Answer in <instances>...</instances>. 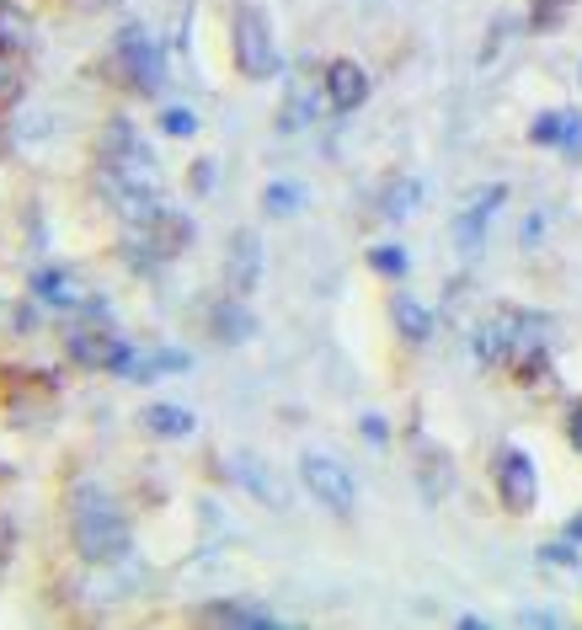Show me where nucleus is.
I'll list each match as a JSON object with an SVG mask.
<instances>
[{"instance_id": "f257e3e1", "label": "nucleus", "mask_w": 582, "mask_h": 630, "mask_svg": "<svg viewBox=\"0 0 582 630\" xmlns=\"http://www.w3.org/2000/svg\"><path fill=\"white\" fill-rule=\"evenodd\" d=\"M69 540L91 567H113L129 556V513L102 481H69L65 492Z\"/></svg>"}, {"instance_id": "f03ea898", "label": "nucleus", "mask_w": 582, "mask_h": 630, "mask_svg": "<svg viewBox=\"0 0 582 630\" xmlns=\"http://www.w3.org/2000/svg\"><path fill=\"white\" fill-rule=\"evenodd\" d=\"M230 60L246 80H267L278 75V49H273V22L262 16L252 0H241L230 11Z\"/></svg>"}, {"instance_id": "7ed1b4c3", "label": "nucleus", "mask_w": 582, "mask_h": 630, "mask_svg": "<svg viewBox=\"0 0 582 630\" xmlns=\"http://www.w3.org/2000/svg\"><path fill=\"white\" fill-rule=\"evenodd\" d=\"M113 70L129 80V91H144V97H155L161 86H166V60H161V43L129 22L118 38H113Z\"/></svg>"}, {"instance_id": "20e7f679", "label": "nucleus", "mask_w": 582, "mask_h": 630, "mask_svg": "<svg viewBox=\"0 0 582 630\" xmlns=\"http://www.w3.org/2000/svg\"><path fill=\"white\" fill-rule=\"evenodd\" d=\"M300 481L321 497L337 518H347L353 503H358V487H353V470L342 465V459H331V454H305L300 459Z\"/></svg>"}, {"instance_id": "39448f33", "label": "nucleus", "mask_w": 582, "mask_h": 630, "mask_svg": "<svg viewBox=\"0 0 582 630\" xmlns=\"http://www.w3.org/2000/svg\"><path fill=\"white\" fill-rule=\"evenodd\" d=\"M492 481H497V497H503L508 513H529V507L540 503V476H534V459L523 449H503L497 454Z\"/></svg>"}, {"instance_id": "423d86ee", "label": "nucleus", "mask_w": 582, "mask_h": 630, "mask_svg": "<svg viewBox=\"0 0 582 630\" xmlns=\"http://www.w3.org/2000/svg\"><path fill=\"white\" fill-rule=\"evenodd\" d=\"M523 331H529V315H518V311H503V315H492V320H481L476 326V358L481 364H508Z\"/></svg>"}, {"instance_id": "0eeeda50", "label": "nucleus", "mask_w": 582, "mask_h": 630, "mask_svg": "<svg viewBox=\"0 0 582 630\" xmlns=\"http://www.w3.org/2000/svg\"><path fill=\"white\" fill-rule=\"evenodd\" d=\"M321 86H326L331 113H353V108H364V102H369V75H364V64H353V60H331V64H326Z\"/></svg>"}, {"instance_id": "6e6552de", "label": "nucleus", "mask_w": 582, "mask_h": 630, "mask_svg": "<svg viewBox=\"0 0 582 630\" xmlns=\"http://www.w3.org/2000/svg\"><path fill=\"white\" fill-rule=\"evenodd\" d=\"M262 278V241L257 230H236L230 236V256H225V284H230V294H252Z\"/></svg>"}, {"instance_id": "1a4fd4ad", "label": "nucleus", "mask_w": 582, "mask_h": 630, "mask_svg": "<svg viewBox=\"0 0 582 630\" xmlns=\"http://www.w3.org/2000/svg\"><path fill=\"white\" fill-rule=\"evenodd\" d=\"M508 198V188H486L459 219H454V247H459V256H481V236H486V219H492V209Z\"/></svg>"}, {"instance_id": "9d476101", "label": "nucleus", "mask_w": 582, "mask_h": 630, "mask_svg": "<svg viewBox=\"0 0 582 630\" xmlns=\"http://www.w3.org/2000/svg\"><path fill=\"white\" fill-rule=\"evenodd\" d=\"M326 102V86H305V80H294L289 86V97H283V108H278V134H300V128H311L321 118Z\"/></svg>"}, {"instance_id": "9b49d317", "label": "nucleus", "mask_w": 582, "mask_h": 630, "mask_svg": "<svg viewBox=\"0 0 582 630\" xmlns=\"http://www.w3.org/2000/svg\"><path fill=\"white\" fill-rule=\"evenodd\" d=\"M33 300H38L43 311L69 315V311H80L91 294H75V278H69L65 267H43V273L33 278Z\"/></svg>"}, {"instance_id": "f8f14e48", "label": "nucleus", "mask_w": 582, "mask_h": 630, "mask_svg": "<svg viewBox=\"0 0 582 630\" xmlns=\"http://www.w3.org/2000/svg\"><path fill=\"white\" fill-rule=\"evenodd\" d=\"M208 326H214L219 342H252L257 337V315L241 305V294L236 300H219V311L208 315Z\"/></svg>"}, {"instance_id": "ddd939ff", "label": "nucleus", "mask_w": 582, "mask_h": 630, "mask_svg": "<svg viewBox=\"0 0 582 630\" xmlns=\"http://www.w3.org/2000/svg\"><path fill=\"white\" fill-rule=\"evenodd\" d=\"M390 315H395V331H401L412 348L433 337V311H428L422 300H412V294H395V300H390Z\"/></svg>"}, {"instance_id": "4468645a", "label": "nucleus", "mask_w": 582, "mask_h": 630, "mask_svg": "<svg viewBox=\"0 0 582 630\" xmlns=\"http://www.w3.org/2000/svg\"><path fill=\"white\" fill-rule=\"evenodd\" d=\"M144 428H150L155 439H188V433H193V412H188V406L155 401V406H144Z\"/></svg>"}, {"instance_id": "2eb2a0df", "label": "nucleus", "mask_w": 582, "mask_h": 630, "mask_svg": "<svg viewBox=\"0 0 582 630\" xmlns=\"http://www.w3.org/2000/svg\"><path fill=\"white\" fill-rule=\"evenodd\" d=\"M203 620L208 626H278V615L262 609V604H208Z\"/></svg>"}, {"instance_id": "dca6fc26", "label": "nucleus", "mask_w": 582, "mask_h": 630, "mask_svg": "<svg viewBox=\"0 0 582 630\" xmlns=\"http://www.w3.org/2000/svg\"><path fill=\"white\" fill-rule=\"evenodd\" d=\"M305 203V188H294V182H273V188L262 192V209L267 214H294Z\"/></svg>"}, {"instance_id": "f3484780", "label": "nucleus", "mask_w": 582, "mask_h": 630, "mask_svg": "<svg viewBox=\"0 0 582 630\" xmlns=\"http://www.w3.org/2000/svg\"><path fill=\"white\" fill-rule=\"evenodd\" d=\"M412 203H417V182H395V188L380 198V214H385V219H406Z\"/></svg>"}, {"instance_id": "a211bd4d", "label": "nucleus", "mask_w": 582, "mask_h": 630, "mask_svg": "<svg viewBox=\"0 0 582 630\" xmlns=\"http://www.w3.org/2000/svg\"><path fill=\"white\" fill-rule=\"evenodd\" d=\"M369 267L385 273V278H401V273H406V252H401V247H375V252H369Z\"/></svg>"}, {"instance_id": "6ab92c4d", "label": "nucleus", "mask_w": 582, "mask_h": 630, "mask_svg": "<svg viewBox=\"0 0 582 630\" xmlns=\"http://www.w3.org/2000/svg\"><path fill=\"white\" fill-rule=\"evenodd\" d=\"M540 562H545V567H578V540H556V545H545V551H540Z\"/></svg>"}, {"instance_id": "aec40b11", "label": "nucleus", "mask_w": 582, "mask_h": 630, "mask_svg": "<svg viewBox=\"0 0 582 630\" xmlns=\"http://www.w3.org/2000/svg\"><path fill=\"white\" fill-rule=\"evenodd\" d=\"M561 155H582V113H561Z\"/></svg>"}, {"instance_id": "412c9836", "label": "nucleus", "mask_w": 582, "mask_h": 630, "mask_svg": "<svg viewBox=\"0 0 582 630\" xmlns=\"http://www.w3.org/2000/svg\"><path fill=\"white\" fill-rule=\"evenodd\" d=\"M161 128L177 134V139H188V134H198V118L188 113V108H166V113H161Z\"/></svg>"}, {"instance_id": "4be33fe9", "label": "nucleus", "mask_w": 582, "mask_h": 630, "mask_svg": "<svg viewBox=\"0 0 582 630\" xmlns=\"http://www.w3.org/2000/svg\"><path fill=\"white\" fill-rule=\"evenodd\" d=\"M529 139L534 144H561V113H540L534 128H529Z\"/></svg>"}, {"instance_id": "5701e85b", "label": "nucleus", "mask_w": 582, "mask_h": 630, "mask_svg": "<svg viewBox=\"0 0 582 630\" xmlns=\"http://www.w3.org/2000/svg\"><path fill=\"white\" fill-rule=\"evenodd\" d=\"M11 551H16V524L0 513V571H5V562H11Z\"/></svg>"}, {"instance_id": "b1692460", "label": "nucleus", "mask_w": 582, "mask_h": 630, "mask_svg": "<svg viewBox=\"0 0 582 630\" xmlns=\"http://www.w3.org/2000/svg\"><path fill=\"white\" fill-rule=\"evenodd\" d=\"M567 439H572V449L582 454V401L572 406V412H567Z\"/></svg>"}, {"instance_id": "393cba45", "label": "nucleus", "mask_w": 582, "mask_h": 630, "mask_svg": "<svg viewBox=\"0 0 582 630\" xmlns=\"http://www.w3.org/2000/svg\"><path fill=\"white\" fill-rule=\"evenodd\" d=\"M364 439H369V443H385V439H390V428L380 423V417H364Z\"/></svg>"}, {"instance_id": "a878e982", "label": "nucleus", "mask_w": 582, "mask_h": 630, "mask_svg": "<svg viewBox=\"0 0 582 630\" xmlns=\"http://www.w3.org/2000/svg\"><path fill=\"white\" fill-rule=\"evenodd\" d=\"M523 626H561V615H545V609H529V615H518Z\"/></svg>"}, {"instance_id": "bb28decb", "label": "nucleus", "mask_w": 582, "mask_h": 630, "mask_svg": "<svg viewBox=\"0 0 582 630\" xmlns=\"http://www.w3.org/2000/svg\"><path fill=\"white\" fill-rule=\"evenodd\" d=\"M208 172H214V166H208V161H198V166H193V188H214V177H208Z\"/></svg>"}, {"instance_id": "cd10ccee", "label": "nucleus", "mask_w": 582, "mask_h": 630, "mask_svg": "<svg viewBox=\"0 0 582 630\" xmlns=\"http://www.w3.org/2000/svg\"><path fill=\"white\" fill-rule=\"evenodd\" d=\"M567 540H578V545H582V513L572 518V524H567Z\"/></svg>"}, {"instance_id": "c85d7f7f", "label": "nucleus", "mask_w": 582, "mask_h": 630, "mask_svg": "<svg viewBox=\"0 0 582 630\" xmlns=\"http://www.w3.org/2000/svg\"><path fill=\"white\" fill-rule=\"evenodd\" d=\"M534 5H545V11H551V5H567V0H534Z\"/></svg>"}]
</instances>
